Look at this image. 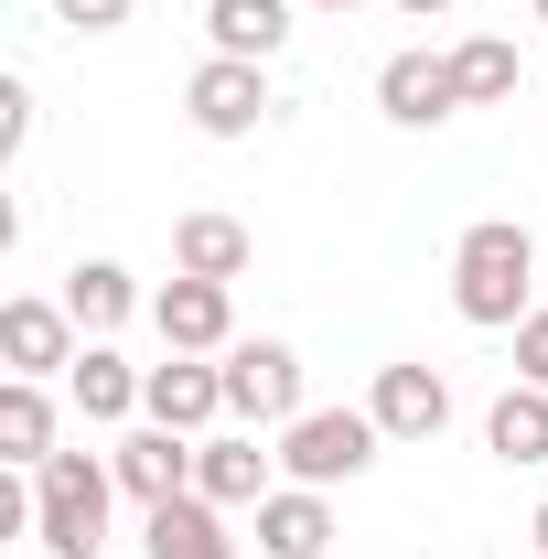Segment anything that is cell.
Masks as SVG:
<instances>
[{
  "instance_id": "6da1fadb",
  "label": "cell",
  "mask_w": 548,
  "mask_h": 559,
  "mask_svg": "<svg viewBox=\"0 0 548 559\" xmlns=\"http://www.w3.org/2000/svg\"><path fill=\"white\" fill-rule=\"evenodd\" d=\"M452 312H463L474 334H516V323L538 312V237H527L516 215L463 226V248H452Z\"/></svg>"
},
{
  "instance_id": "7a4b0ae2",
  "label": "cell",
  "mask_w": 548,
  "mask_h": 559,
  "mask_svg": "<svg viewBox=\"0 0 548 559\" xmlns=\"http://www.w3.org/2000/svg\"><path fill=\"white\" fill-rule=\"evenodd\" d=\"M108 495H119V463L55 452V463L33 474V549L44 559H97L108 549Z\"/></svg>"
},
{
  "instance_id": "3957f363",
  "label": "cell",
  "mask_w": 548,
  "mask_h": 559,
  "mask_svg": "<svg viewBox=\"0 0 548 559\" xmlns=\"http://www.w3.org/2000/svg\"><path fill=\"white\" fill-rule=\"evenodd\" d=\"M377 409H301L290 430H279V474L290 485H355L366 463H377Z\"/></svg>"
},
{
  "instance_id": "277c9868",
  "label": "cell",
  "mask_w": 548,
  "mask_h": 559,
  "mask_svg": "<svg viewBox=\"0 0 548 559\" xmlns=\"http://www.w3.org/2000/svg\"><path fill=\"white\" fill-rule=\"evenodd\" d=\"M215 366H226V419H248V430H290L301 419V355L279 345V334H248V345H226Z\"/></svg>"
},
{
  "instance_id": "5b68a950",
  "label": "cell",
  "mask_w": 548,
  "mask_h": 559,
  "mask_svg": "<svg viewBox=\"0 0 548 559\" xmlns=\"http://www.w3.org/2000/svg\"><path fill=\"white\" fill-rule=\"evenodd\" d=\"M183 108H194V130L205 140H248L270 119V66H237V55H205L194 86H183Z\"/></svg>"
},
{
  "instance_id": "8992f818",
  "label": "cell",
  "mask_w": 548,
  "mask_h": 559,
  "mask_svg": "<svg viewBox=\"0 0 548 559\" xmlns=\"http://www.w3.org/2000/svg\"><path fill=\"white\" fill-rule=\"evenodd\" d=\"M151 323H162V355H226L237 345V312H226V280H162L151 290Z\"/></svg>"
},
{
  "instance_id": "52a82bcc",
  "label": "cell",
  "mask_w": 548,
  "mask_h": 559,
  "mask_svg": "<svg viewBox=\"0 0 548 559\" xmlns=\"http://www.w3.org/2000/svg\"><path fill=\"white\" fill-rule=\"evenodd\" d=\"M366 409H377L388 441H441V430H452V377H441V366H377Z\"/></svg>"
},
{
  "instance_id": "ba28073f",
  "label": "cell",
  "mask_w": 548,
  "mask_h": 559,
  "mask_svg": "<svg viewBox=\"0 0 548 559\" xmlns=\"http://www.w3.org/2000/svg\"><path fill=\"white\" fill-rule=\"evenodd\" d=\"M140 409L162 419V430H183V441H205L215 409H226V366H205V355H162L151 388H140Z\"/></svg>"
},
{
  "instance_id": "9c48e42d",
  "label": "cell",
  "mask_w": 548,
  "mask_h": 559,
  "mask_svg": "<svg viewBox=\"0 0 548 559\" xmlns=\"http://www.w3.org/2000/svg\"><path fill=\"white\" fill-rule=\"evenodd\" d=\"M75 312L65 301H33V290H22V301H0V366H11V377H55V366H75Z\"/></svg>"
},
{
  "instance_id": "30bf717a",
  "label": "cell",
  "mask_w": 548,
  "mask_h": 559,
  "mask_svg": "<svg viewBox=\"0 0 548 559\" xmlns=\"http://www.w3.org/2000/svg\"><path fill=\"white\" fill-rule=\"evenodd\" d=\"M108 463H119V495H130L140 516H151V506H172V495H194V441H183V430H162V419L130 430Z\"/></svg>"
},
{
  "instance_id": "8fae6325",
  "label": "cell",
  "mask_w": 548,
  "mask_h": 559,
  "mask_svg": "<svg viewBox=\"0 0 548 559\" xmlns=\"http://www.w3.org/2000/svg\"><path fill=\"white\" fill-rule=\"evenodd\" d=\"M377 108H388L398 130H441V119L463 108L452 55H388V66H377Z\"/></svg>"
},
{
  "instance_id": "7c38bea8",
  "label": "cell",
  "mask_w": 548,
  "mask_h": 559,
  "mask_svg": "<svg viewBox=\"0 0 548 559\" xmlns=\"http://www.w3.org/2000/svg\"><path fill=\"white\" fill-rule=\"evenodd\" d=\"M259 559H334V506H323V485H270L259 495Z\"/></svg>"
},
{
  "instance_id": "4fadbf2b",
  "label": "cell",
  "mask_w": 548,
  "mask_h": 559,
  "mask_svg": "<svg viewBox=\"0 0 548 559\" xmlns=\"http://www.w3.org/2000/svg\"><path fill=\"white\" fill-rule=\"evenodd\" d=\"M270 463L279 452H259V430H205L194 441V495L205 506H259L270 495Z\"/></svg>"
},
{
  "instance_id": "5bb4252c",
  "label": "cell",
  "mask_w": 548,
  "mask_h": 559,
  "mask_svg": "<svg viewBox=\"0 0 548 559\" xmlns=\"http://www.w3.org/2000/svg\"><path fill=\"white\" fill-rule=\"evenodd\" d=\"M290 11H301V0H205V33H215V55L270 66L279 44H290Z\"/></svg>"
},
{
  "instance_id": "9a60e30c",
  "label": "cell",
  "mask_w": 548,
  "mask_h": 559,
  "mask_svg": "<svg viewBox=\"0 0 548 559\" xmlns=\"http://www.w3.org/2000/svg\"><path fill=\"white\" fill-rule=\"evenodd\" d=\"M484 452H495L505 474H538L548 463V388H505V399L484 409Z\"/></svg>"
},
{
  "instance_id": "2e32d148",
  "label": "cell",
  "mask_w": 548,
  "mask_h": 559,
  "mask_svg": "<svg viewBox=\"0 0 548 559\" xmlns=\"http://www.w3.org/2000/svg\"><path fill=\"white\" fill-rule=\"evenodd\" d=\"M151 559H237V538H226V506H205V495H172V506H151Z\"/></svg>"
},
{
  "instance_id": "e0dca14e",
  "label": "cell",
  "mask_w": 548,
  "mask_h": 559,
  "mask_svg": "<svg viewBox=\"0 0 548 559\" xmlns=\"http://www.w3.org/2000/svg\"><path fill=\"white\" fill-rule=\"evenodd\" d=\"M0 463L11 474H44L55 463V399H44V377H11L0 388Z\"/></svg>"
},
{
  "instance_id": "ac0fdd59",
  "label": "cell",
  "mask_w": 548,
  "mask_h": 559,
  "mask_svg": "<svg viewBox=\"0 0 548 559\" xmlns=\"http://www.w3.org/2000/svg\"><path fill=\"white\" fill-rule=\"evenodd\" d=\"M248 259H259V248H248V226H237V215H215V205L172 226V270H183V280H237Z\"/></svg>"
},
{
  "instance_id": "d6986e66",
  "label": "cell",
  "mask_w": 548,
  "mask_h": 559,
  "mask_svg": "<svg viewBox=\"0 0 548 559\" xmlns=\"http://www.w3.org/2000/svg\"><path fill=\"white\" fill-rule=\"evenodd\" d=\"M65 312H75V334H119L140 312V280L119 270V259H75L65 270Z\"/></svg>"
},
{
  "instance_id": "ffe728a7",
  "label": "cell",
  "mask_w": 548,
  "mask_h": 559,
  "mask_svg": "<svg viewBox=\"0 0 548 559\" xmlns=\"http://www.w3.org/2000/svg\"><path fill=\"white\" fill-rule=\"evenodd\" d=\"M140 388H151V366H130V355H108V345H86V355L65 366V399H75L86 419H130Z\"/></svg>"
},
{
  "instance_id": "44dd1931",
  "label": "cell",
  "mask_w": 548,
  "mask_h": 559,
  "mask_svg": "<svg viewBox=\"0 0 548 559\" xmlns=\"http://www.w3.org/2000/svg\"><path fill=\"white\" fill-rule=\"evenodd\" d=\"M452 86H463V108H505L527 86V66H516L505 33H474V44H452Z\"/></svg>"
},
{
  "instance_id": "7402d4cb",
  "label": "cell",
  "mask_w": 548,
  "mask_h": 559,
  "mask_svg": "<svg viewBox=\"0 0 548 559\" xmlns=\"http://www.w3.org/2000/svg\"><path fill=\"white\" fill-rule=\"evenodd\" d=\"M516 388H548V301L516 323Z\"/></svg>"
},
{
  "instance_id": "603a6c76",
  "label": "cell",
  "mask_w": 548,
  "mask_h": 559,
  "mask_svg": "<svg viewBox=\"0 0 548 559\" xmlns=\"http://www.w3.org/2000/svg\"><path fill=\"white\" fill-rule=\"evenodd\" d=\"M55 22H65V33H119L130 0H55Z\"/></svg>"
},
{
  "instance_id": "cb8c5ba5",
  "label": "cell",
  "mask_w": 548,
  "mask_h": 559,
  "mask_svg": "<svg viewBox=\"0 0 548 559\" xmlns=\"http://www.w3.org/2000/svg\"><path fill=\"white\" fill-rule=\"evenodd\" d=\"M22 140H33V86L11 75V86H0V151H22Z\"/></svg>"
},
{
  "instance_id": "d4e9b609",
  "label": "cell",
  "mask_w": 548,
  "mask_h": 559,
  "mask_svg": "<svg viewBox=\"0 0 548 559\" xmlns=\"http://www.w3.org/2000/svg\"><path fill=\"white\" fill-rule=\"evenodd\" d=\"M527 538H538V559H548V495H538V516H527Z\"/></svg>"
},
{
  "instance_id": "484cf974",
  "label": "cell",
  "mask_w": 548,
  "mask_h": 559,
  "mask_svg": "<svg viewBox=\"0 0 548 559\" xmlns=\"http://www.w3.org/2000/svg\"><path fill=\"white\" fill-rule=\"evenodd\" d=\"M398 11H419V22H441V11H452V0H398Z\"/></svg>"
},
{
  "instance_id": "4316f807",
  "label": "cell",
  "mask_w": 548,
  "mask_h": 559,
  "mask_svg": "<svg viewBox=\"0 0 548 559\" xmlns=\"http://www.w3.org/2000/svg\"><path fill=\"white\" fill-rule=\"evenodd\" d=\"M301 11H366V0H301Z\"/></svg>"
},
{
  "instance_id": "83f0119b",
  "label": "cell",
  "mask_w": 548,
  "mask_h": 559,
  "mask_svg": "<svg viewBox=\"0 0 548 559\" xmlns=\"http://www.w3.org/2000/svg\"><path fill=\"white\" fill-rule=\"evenodd\" d=\"M538 22H548V0H538Z\"/></svg>"
},
{
  "instance_id": "f1b7e54d",
  "label": "cell",
  "mask_w": 548,
  "mask_h": 559,
  "mask_svg": "<svg viewBox=\"0 0 548 559\" xmlns=\"http://www.w3.org/2000/svg\"><path fill=\"white\" fill-rule=\"evenodd\" d=\"M33 559H44V549H33Z\"/></svg>"
}]
</instances>
